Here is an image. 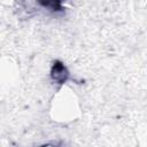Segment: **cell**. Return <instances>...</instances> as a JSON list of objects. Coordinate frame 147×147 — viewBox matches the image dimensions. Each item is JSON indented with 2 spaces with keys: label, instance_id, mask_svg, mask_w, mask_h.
<instances>
[{
  "label": "cell",
  "instance_id": "obj_1",
  "mask_svg": "<svg viewBox=\"0 0 147 147\" xmlns=\"http://www.w3.org/2000/svg\"><path fill=\"white\" fill-rule=\"evenodd\" d=\"M49 77L51 80L61 86L63 84H65L69 79H70V71L67 68V65L60 61V60H55L51 67V71H49Z\"/></svg>",
  "mask_w": 147,
  "mask_h": 147
},
{
  "label": "cell",
  "instance_id": "obj_2",
  "mask_svg": "<svg viewBox=\"0 0 147 147\" xmlns=\"http://www.w3.org/2000/svg\"><path fill=\"white\" fill-rule=\"evenodd\" d=\"M38 5L52 14H63L65 9L61 1H39Z\"/></svg>",
  "mask_w": 147,
  "mask_h": 147
},
{
  "label": "cell",
  "instance_id": "obj_3",
  "mask_svg": "<svg viewBox=\"0 0 147 147\" xmlns=\"http://www.w3.org/2000/svg\"><path fill=\"white\" fill-rule=\"evenodd\" d=\"M40 147H60V146L54 145V144H46V145H42V146H40Z\"/></svg>",
  "mask_w": 147,
  "mask_h": 147
}]
</instances>
